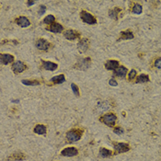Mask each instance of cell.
Segmentation results:
<instances>
[{
  "instance_id": "cell-16",
  "label": "cell",
  "mask_w": 161,
  "mask_h": 161,
  "mask_svg": "<svg viewBox=\"0 0 161 161\" xmlns=\"http://www.w3.org/2000/svg\"><path fill=\"white\" fill-rule=\"evenodd\" d=\"M26 158L23 153H14L10 157L8 158V160H14V161H21Z\"/></svg>"
},
{
  "instance_id": "cell-7",
  "label": "cell",
  "mask_w": 161,
  "mask_h": 161,
  "mask_svg": "<svg viewBox=\"0 0 161 161\" xmlns=\"http://www.w3.org/2000/svg\"><path fill=\"white\" fill-rule=\"evenodd\" d=\"M36 47L38 48L39 50L41 51H47L50 48V42L47 41L45 39H39L36 41Z\"/></svg>"
},
{
  "instance_id": "cell-14",
  "label": "cell",
  "mask_w": 161,
  "mask_h": 161,
  "mask_svg": "<svg viewBox=\"0 0 161 161\" xmlns=\"http://www.w3.org/2000/svg\"><path fill=\"white\" fill-rule=\"evenodd\" d=\"M105 67L108 70H115L119 67V62L115 60H109L105 63Z\"/></svg>"
},
{
  "instance_id": "cell-3",
  "label": "cell",
  "mask_w": 161,
  "mask_h": 161,
  "mask_svg": "<svg viewBox=\"0 0 161 161\" xmlns=\"http://www.w3.org/2000/svg\"><path fill=\"white\" fill-rule=\"evenodd\" d=\"M90 64H91L90 57H85V58L79 59L77 63L74 66V68L79 69V70H87L88 68H89Z\"/></svg>"
},
{
  "instance_id": "cell-5",
  "label": "cell",
  "mask_w": 161,
  "mask_h": 161,
  "mask_svg": "<svg viewBox=\"0 0 161 161\" xmlns=\"http://www.w3.org/2000/svg\"><path fill=\"white\" fill-rule=\"evenodd\" d=\"M113 147L115 149V152L117 154H121V153H125L128 152L130 150V146H129L128 144L125 143H113Z\"/></svg>"
},
{
  "instance_id": "cell-31",
  "label": "cell",
  "mask_w": 161,
  "mask_h": 161,
  "mask_svg": "<svg viewBox=\"0 0 161 161\" xmlns=\"http://www.w3.org/2000/svg\"><path fill=\"white\" fill-rule=\"evenodd\" d=\"M155 66L158 69H161V58H158L155 61Z\"/></svg>"
},
{
  "instance_id": "cell-29",
  "label": "cell",
  "mask_w": 161,
  "mask_h": 161,
  "mask_svg": "<svg viewBox=\"0 0 161 161\" xmlns=\"http://www.w3.org/2000/svg\"><path fill=\"white\" fill-rule=\"evenodd\" d=\"M135 76H136V71L135 70V69H133V70H131L130 73H129L128 78H129V80H132L135 77Z\"/></svg>"
},
{
  "instance_id": "cell-21",
  "label": "cell",
  "mask_w": 161,
  "mask_h": 161,
  "mask_svg": "<svg viewBox=\"0 0 161 161\" xmlns=\"http://www.w3.org/2000/svg\"><path fill=\"white\" fill-rule=\"evenodd\" d=\"M121 12V8H115L113 9H111L109 11V16L111 18V19H113L115 20L118 19V15H119V13Z\"/></svg>"
},
{
  "instance_id": "cell-32",
  "label": "cell",
  "mask_w": 161,
  "mask_h": 161,
  "mask_svg": "<svg viewBox=\"0 0 161 161\" xmlns=\"http://www.w3.org/2000/svg\"><path fill=\"white\" fill-rule=\"evenodd\" d=\"M46 11V7L45 6H40V10H39V15H42V14H44Z\"/></svg>"
},
{
  "instance_id": "cell-34",
  "label": "cell",
  "mask_w": 161,
  "mask_h": 161,
  "mask_svg": "<svg viewBox=\"0 0 161 161\" xmlns=\"http://www.w3.org/2000/svg\"><path fill=\"white\" fill-rule=\"evenodd\" d=\"M36 2L35 1H28V2H27V4H28V6L30 7V6H32V5H34Z\"/></svg>"
},
{
  "instance_id": "cell-30",
  "label": "cell",
  "mask_w": 161,
  "mask_h": 161,
  "mask_svg": "<svg viewBox=\"0 0 161 161\" xmlns=\"http://www.w3.org/2000/svg\"><path fill=\"white\" fill-rule=\"evenodd\" d=\"M114 133H117V135H122L123 133H124V131H123V129L121 128V127H117L115 128L114 130H113Z\"/></svg>"
},
{
  "instance_id": "cell-27",
  "label": "cell",
  "mask_w": 161,
  "mask_h": 161,
  "mask_svg": "<svg viewBox=\"0 0 161 161\" xmlns=\"http://www.w3.org/2000/svg\"><path fill=\"white\" fill-rule=\"evenodd\" d=\"M55 16H53V15H48L47 17L44 18V22L45 24H53V22H55Z\"/></svg>"
},
{
  "instance_id": "cell-33",
  "label": "cell",
  "mask_w": 161,
  "mask_h": 161,
  "mask_svg": "<svg viewBox=\"0 0 161 161\" xmlns=\"http://www.w3.org/2000/svg\"><path fill=\"white\" fill-rule=\"evenodd\" d=\"M109 84L111 86H112V87H117V86H118L117 81H116V80H114V79H110L109 80Z\"/></svg>"
},
{
  "instance_id": "cell-28",
  "label": "cell",
  "mask_w": 161,
  "mask_h": 161,
  "mask_svg": "<svg viewBox=\"0 0 161 161\" xmlns=\"http://www.w3.org/2000/svg\"><path fill=\"white\" fill-rule=\"evenodd\" d=\"M71 88H72V90H73L74 94L78 97V96L80 95V93H79V88H78L76 84L72 83V84H71Z\"/></svg>"
},
{
  "instance_id": "cell-22",
  "label": "cell",
  "mask_w": 161,
  "mask_h": 161,
  "mask_svg": "<svg viewBox=\"0 0 161 161\" xmlns=\"http://www.w3.org/2000/svg\"><path fill=\"white\" fill-rule=\"evenodd\" d=\"M100 155L102 158H109V157H111V155H113V154H112L111 150H109V149H107V148L102 147V148L100 149Z\"/></svg>"
},
{
  "instance_id": "cell-1",
  "label": "cell",
  "mask_w": 161,
  "mask_h": 161,
  "mask_svg": "<svg viewBox=\"0 0 161 161\" xmlns=\"http://www.w3.org/2000/svg\"><path fill=\"white\" fill-rule=\"evenodd\" d=\"M83 135V130L82 129H72L66 133V139L69 143H75L80 140V138Z\"/></svg>"
},
{
  "instance_id": "cell-24",
  "label": "cell",
  "mask_w": 161,
  "mask_h": 161,
  "mask_svg": "<svg viewBox=\"0 0 161 161\" xmlns=\"http://www.w3.org/2000/svg\"><path fill=\"white\" fill-rule=\"evenodd\" d=\"M132 12L133 13H135V14H141L143 12V8L141 5H139V4H135L133 5V7L132 8Z\"/></svg>"
},
{
  "instance_id": "cell-11",
  "label": "cell",
  "mask_w": 161,
  "mask_h": 161,
  "mask_svg": "<svg viewBox=\"0 0 161 161\" xmlns=\"http://www.w3.org/2000/svg\"><path fill=\"white\" fill-rule=\"evenodd\" d=\"M64 36L66 37V39L68 40H76L77 38H78V37L80 36V34L78 33V32L75 31V30H67L64 32Z\"/></svg>"
},
{
  "instance_id": "cell-26",
  "label": "cell",
  "mask_w": 161,
  "mask_h": 161,
  "mask_svg": "<svg viewBox=\"0 0 161 161\" xmlns=\"http://www.w3.org/2000/svg\"><path fill=\"white\" fill-rule=\"evenodd\" d=\"M22 84L26 85V86H36L39 85L40 82L38 80H28V79H24L22 80Z\"/></svg>"
},
{
  "instance_id": "cell-18",
  "label": "cell",
  "mask_w": 161,
  "mask_h": 161,
  "mask_svg": "<svg viewBox=\"0 0 161 161\" xmlns=\"http://www.w3.org/2000/svg\"><path fill=\"white\" fill-rule=\"evenodd\" d=\"M126 74H127V68L124 67V66H119L115 70V75H116V76L119 77H122V78L125 77Z\"/></svg>"
},
{
  "instance_id": "cell-8",
  "label": "cell",
  "mask_w": 161,
  "mask_h": 161,
  "mask_svg": "<svg viewBox=\"0 0 161 161\" xmlns=\"http://www.w3.org/2000/svg\"><path fill=\"white\" fill-rule=\"evenodd\" d=\"M26 68H27L26 64L23 62H21V61H17V62H15L12 64V70L15 73H17V74L21 73L22 71H24Z\"/></svg>"
},
{
  "instance_id": "cell-10",
  "label": "cell",
  "mask_w": 161,
  "mask_h": 161,
  "mask_svg": "<svg viewBox=\"0 0 161 161\" xmlns=\"http://www.w3.org/2000/svg\"><path fill=\"white\" fill-rule=\"evenodd\" d=\"M16 23H17L19 26H20L21 28H26V27H29L30 25V20L27 19L26 17H23V16H21V17H19L15 19Z\"/></svg>"
},
{
  "instance_id": "cell-9",
  "label": "cell",
  "mask_w": 161,
  "mask_h": 161,
  "mask_svg": "<svg viewBox=\"0 0 161 161\" xmlns=\"http://www.w3.org/2000/svg\"><path fill=\"white\" fill-rule=\"evenodd\" d=\"M88 47H89V41L85 38L80 40L77 44V48L80 53H85L88 49Z\"/></svg>"
},
{
  "instance_id": "cell-12",
  "label": "cell",
  "mask_w": 161,
  "mask_h": 161,
  "mask_svg": "<svg viewBox=\"0 0 161 161\" xmlns=\"http://www.w3.org/2000/svg\"><path fill=\"white\" fill-rule=\"evenodd\" d=\"M0 61L3 64H8L9 63H12L14 61V56L8 53H1L0 55Z\"/></svg>"
},
{
  "instance_id": "cell-15",
  "label": "cell",
  "mask_w": 161,
  "mask_h": 161,
  "mask_svg": "<svg viewBox=\"0 0 161 161\" xmlns=\"http://www.w3.org/2000/svg\"><path fill=\"white\" fill-rule=\"evenodd\" d=\"M46 29L52 32H55V33H59V32H61L64 30L63 26L61 24H58V23H53L49 27H47Z\"/></svg>"
},
{
  "instance_id": "cell-17",
  "label": "cell",
  "mask_w": 161,
  "mask_h": 161,
  "mask_svg": "<svg viewBox=\"0 0 161 161\" xmlns=\"http://www.w3.org/2000/svg\"><path fill=\"white\" fill-rule=\"evenodd\" d=\"M33 131L35 133H37V135H45L47 132V128L44 124H37L34 127Z\"/></svg>"
},
{
  "instance_id": "cell-4",
  "label": "cell",
  "mask_w": 161,
  "mask_h": 161,
  "mask_svg": "<svg viewBox=\"0 0 161 161\" xmlns=\"http://www.w3.org/2000/svg\"><path fill=\"white\" fill-rule=\"evenodd\" d=\"M80 18H81V19L84 21L85 23H88V24H90V25H93V24L97 23L96 18L93 17L92 14L85 11V10H82V11L80 12Z\"/></svg>"
},
{
  "instance_id": "cell-23",
  "label": "cell",
  "mask_w": 161,
  "mask_h": 161,
  "mask_svg": "<svg viewBox=\"0 0 161 161\" xmlns=\"http://www.w3.org/2000/svg\"><path fill=\"white\" fill-rule=\"evenodd\" d=\"M97 107H98V109H100V111H107L110 108V104L108 101H100Z\"/></svg>"
},
{
  "instance_id": "cell-20",
  "label": "cell",
  "mask_w": 161,
  "mask_h": 161,
  "mask_svg": "<svg viewBox=\"0 0 161 161\" xmlns=\"http://www.w3.org/2000/svg\"><path fill=\"white\" fill-rule=\"evenodd\" d=\"M51 81L53 84H62L63 82L66 81V77H64V75H59V76L53 77L51 79Z\"/></svg>"
},
{
  "instance_id": "cell-2",
  "label": "cell",
  "mask_w": 161,
  "mask_h": 161,
  "mask_svg": "<svg viewBox=\"0 0 161 161\" xmlns=\"http://www.w3.org/2000/svg\"><path fill=\"white\" fill-rule=\"evenodd\" d=\"M100 121L101 122H103L104 124H106L107 126H110V127H112L115 125L116 123V121H117V116L111 112V113H107L103 116H101L100 118Z\"/></svg>"
},
{
  "instance_id": "cell-13",
  "label": "cell",
  "mask_w": 161,
  "mask_h": 161,
  "mask_svg": "<svg viewBox=\"0 0 161 161\" xmlns=\"http://www.w3.org/2000/svg\"><path fill=\"white\" fill-rule=\"evenodd\" d=\"M41 64H42V67L49 71H55L58 67V66L55 63L49 62V61H41Z\"/></svg>"
},
{
  "instance_id": "cell-25",
  "label": "cell",
  "mask_w": 161,
  "mask_h": 161,
  "mask_svg": "<svg viewBox=\"0 0 161 161\" xmlns=\"http://www.w3.org/2000/svg\"><path fill=\"white\" fill-rule=\"evenodd\" d=\"M148 81H149V77L147 76V75L142 74L137 77L136 83H146V82H148Z\"/></svg>"
},
{
  "instance_id": "cell-6",
  "label": "cell",
  "mask_w": 161,
  "mask_h": 161,
  "mask_svg": "<svg viewBox=\"0 0 161 161\" xmlns=\"http://www.w3.org/2000/svg\"><path fill=\"white\" fill-rule=\"evenodd\" d=\"M78 154V150L76 147H66L61 151L63 157H75Z\"/></svg>"
},
{
  "instance_id": "cell-19",
  "label": "cell",
  "mask_w": 161,
  "mask_h": 161,
  "mask_svg": "<svg viewBox=\"0 0 161 161\" xmlns=\"http://www.w3.org/2000/svg\"><path fill=\"white\" fill-rule=\"evenodd\" d=\"M133 38V33L130 30L121 32V39L120 40H131Z\"/></svg>"
}]
</instances>
